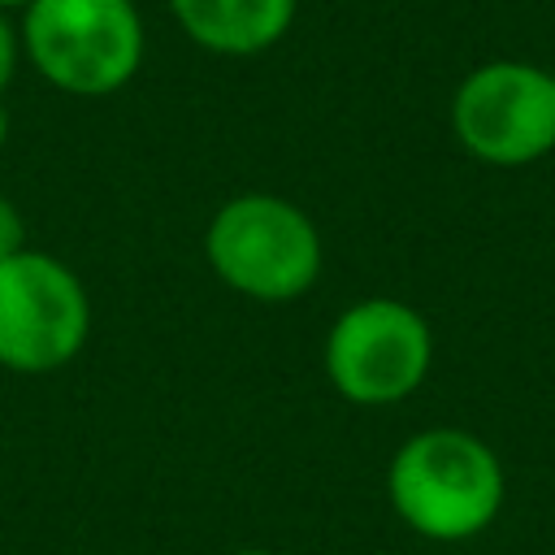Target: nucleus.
I'll list each match as a JSON object with an SVG mask.
<instances>
[{
    "mask_svg": "<svg viewBox=\"0 0 555 555\" xmlns=\"http://www.w3.org/2000/svg\"><path fill=\"white\" fill-rule=\"evenodd\" d=\"M390 503L434 542L477 538L503 507V464L468 429H425L390 460Z\"/></svg>",
    "mask_w": 555,
    "mask_h": 555,
    "instance_id": "obj_1",
    "label": "nucleus"
},
{
    "mask_svg": "<svg viewBox=\"0 0 555 555\" xmlns=\"http://www.w3.org/2000/svg\"><path fill=\"white\" fill-rule=\"evenodd\" d=\"M22 48L35 69L69 95H108L143 61V17L134 0H30Z\"/></svg>",
    "mask_w": 555,
    "mask_h": 555,
    "instance_id": "obj_2",
    "label": "nucleus"
},
{
    "mask_svg": "<svg viewBox=\"0 0 555 555\" xmlns=\"http://www.w3.org/2000/svg\"><path fill=\"white\" fill-rule=\"evenodd\" d=\"M204 251L230 291L269 304L304 295L321 273V234L312 217L264 191L221 204L208 221Z\"/></svg>",
    "mask_w": 555,
    "mask_h": 555,
    "instance_id": "obj_3",
    "label": "nucleus"
},
{
    "mask_svg": "<svg viewBox=\"0 0 555 555\" xmlns=\"http://www.w3.org/2000/svg\"><path fill=\"white\" fill-rule=\"evenodd\" d=\"M91 330V304L69 264L22 247L0 260V364L48 373L69 364Z\"/></svg>",
    "mask_w": 555,
    "mask_h": 555,
    "instance_id": "obj_4",
    "label": "nucleus"
},
{
    "mask_svg": "<svg viewBox=\"0 0 555 555\" xmlns=\"http://www.w3.org/2000/svg\"><path fill=\"white\" fill-rule=\"evenodd\" d=\"M434 360V334L425 317L403 299L351 304L325 338V373L351 403H399L408 399Z\"/></svg>",
    "mask_w": 555,
    "mask_h": 555,
    "instance_id": "obj_5",
    "label": "nucleus"
},
{
    "mask_svg": "<svg viewBox=\"0 0 555 555\" xmlns=\"http://www.w3.org/2000/svg\"><path fill=\"white\" fill-rule=\"evenodd\" d=\"M451 130L486 165H529L555 147V74L529 61L477 65L451 100Z\"/></svg>",
    "mask_w": 555,
    "mask_h": 555,
    "instance_id": "obj_6",
    "label": "nucleus"
},
{
    "mask_svg": "<svg viewBox=\"0 0 555 555\" xmlns=\"http://www.w3.org/2000/svg\"><path fill=\"white\" fill-rule=\"evenodd\" d=\"M169 9L178 26L217 56H256L295 22V0H169Z\"/></svg>",
    "mask_w": 555,
    "mask_h": 555,
    "instance_id": "obj_7",
    "label": "nucleus"
},
{
    "mask_svg": "<svg viewBox=\"0 0 555 555\" xmlns=\"http://www.w3.org/2000/svg\"><path fill=\"white\" fill-rule=\"evenodd\" d=\"M26 247V225H22V212L0 195V260L17 256Z\"/></svg>",
    "mask_w": 555,
    "mask_h": 555,
    "instance_id": "obj_8",
    "label": "nucleus"
},
{
    "mask_svg": "<svg viewBox=\"0 0 555 555\" xmlns=\"http://www.w3.org/2000/svg\"><path fill=\"white\" fill-rule=\"evenodd\" d=\"M13 65H17V30L0 13V95H4L9 78H13Z\"/></svg>",
    "mask_w": 555,
    "mask_h": 555,
    "instance_id": "obj_9",
    "label": "nucleus"
},
{
    "mask_svg": "<svg viewBox=\"0 0 555 555\" xmlns=\"http://www.w3.org/2000/svg\"><path fill=\"white\" fill-rule=\"evenodd\" d=\"M4 134H9V113H4V104H0V143H4Z\"/></svg>",
    "mask_w": 555,
    "mask_h": 555,
    "instance_id": "obj_10",
    "label": "nucleus"
},
{
    "mask_svg": "<svg viewBox=\"0 0 555 555\" xmlns=\"http://www.w3.org/2000/svg\"><path fill=\"white\" fill-rule=\"evenodd\" d=\"M26 4H30V0H0V13H4V9H26Z\"/></svg>",
    "mask_w": 555,
    "mask_h": 555,
    "instance_id": "obj_11",
    "label": "nucleus"
},
{
    "mask_svg": "<svg viewBox=\"0 0 555 555\" xmlns=\"http://www.w3.org/2000/svg\"><path fill=\"white\" fill-rule=\"evenodd\" d=\"M234 555H278V551H234Z\"/></svg>",
    "mask_w": 555,
    "mask_h": 555,
    "instance_id": "obj_12",
    "label": "nucleus"
}]
</instances>
